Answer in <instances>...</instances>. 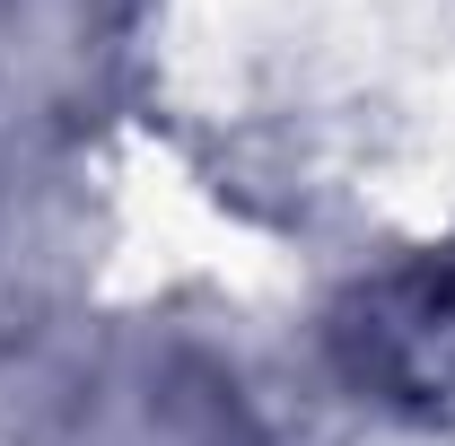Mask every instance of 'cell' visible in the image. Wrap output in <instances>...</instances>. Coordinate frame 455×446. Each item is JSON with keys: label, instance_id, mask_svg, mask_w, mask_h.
I'll return each instance as SVG.
<instances>
[{"label": "cell", "instance_id": "obj_1", "mask_svg": "<svg viewBox=\"0 0 455 446\" xmlns=\"http://www.w3.org/2000/svg\"><path fill=\"white\" fill-rule=\"evenodd\" d=\"M359 368L411 402H455V254H429L420 272L386 280L359 307Z\"/></svg>", "mask_w": 455, "mask_h": 446}]
</instances>
